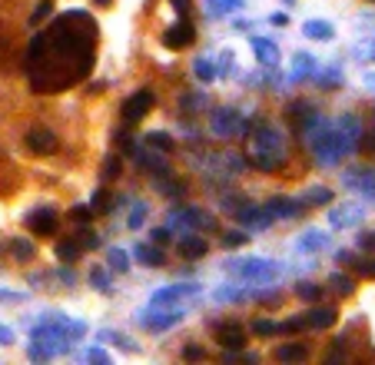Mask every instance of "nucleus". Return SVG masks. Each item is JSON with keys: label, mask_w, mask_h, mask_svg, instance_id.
Listing matches in <instances>:
<instances>
[{"label": "nucleus", "mask_w": 375, "mask_h": 365, "mask_svg": "<svg viewBox=\"0 0 375 365\" xmlns=\"http://www.w3.org/2000/svg\"><path fill=\"white\" fill-rule=\"evenodd\" d=\"M203 93H183V110H200L203 107Z\"/></svg>", "instance_id": "nucleus-50"}, {"label": "nucleus", "mask_w": 375, "mask_h": 365, "mask_svg": "<svg viewBox=\"0 0 375 365\" xmlns=\"http://www.w3.org/2000/svg\"><path fill=\"white\" fill-rule=\"evenodd\" d=\"M249 43H253V54H256V60H259L263 67H269V70L279 67V47L269 37H253Z\"/></svg>", "instance_id": "nucleus-18"}, {"label": "nucleus", "mask_w": 375, "mask_h": 365, "mask_svg": "<svg viewBox=\"0 0 375 365\" xmlns=\"http://www.w3.org/2000/svg\"><path fill=\"white\" fill-rule=\"evenodd\" d=\"M169 236H173V230H169V226H156V230H153V243H156V246H160V243L167 246Z\"/></svg>", "instance_id": "nucleus-52"}, {"label": "nucleus", "mask_w": 375, "mask_h": 365, "mask_svg": "<svg viewBox=\"0 0 375 365\" xmlns=\"http://www.w3.org/2000/svg\"><path fill=\"white\" fill-rule=\"evenodd\" d=\"M203 7H206V17H223V14L243 10L246 0H203Z\"/></svg>", "instance_id": "nucleus-27"}, {"label": "nucleus", "mask_w": 375, "mask_h": 365, "mask_svg": "<svg viewBox=\"0 0 375 365\" xmlns=\"http://www.w3.org/2000/svg\"><path fill=\"white\" fill-rule=\"evenodd\" d=\"M233 216L243 223V230H266V226H272V219H276L266 206H253L249 199H243V203L233 210Z\"/></svg>", "instance_id": "nucleus-10"}, {"label": "nucleus", "mask_w": 375, "mask_h": 365, "mask_svg": "<svg viewBox=\"0 0 375 365\" xmlns=\"http://www.w3.org/2000/svg\"><path fill=\"white\" fill-rule=\"evenodd\" d=\"M362 216H365V210H362V206H356V203H345V206H332V210H329V226H332V230L358 226V223H362Z\"/></svg>", "instance_id": "nucleus-15"}, {"label": "nucleus", "mask_w": 375, "mask_h": 365, "mask_svg": "<svg viewBox=\"0 0 375 365\" xmlns=\"http://www.w3.org/2000/svg\"><path fill=\"white\" fill-rule=\"evenodd\" d=\"M299 329H306V319H296V316H292V319H286V322H279V332H286V335H292V332H299Z\"/></svg>", "instance_id": "nucleus-47"}, {"label": "nucleus", "mask_w": 375, "mask_h": 365, "mask_svg": "<svg viewBox=\"0 0 375 365\" xmlns=\"http://www.w3.org/2000/svg\"><path fill=\"white\" fill-rule=\"evenodd\" d=\"M180 252H183L186 259H200V256H206V252H209V243L196 230H193V232H186V236L180 239Z\"/></svg>", "instance_id": "nucleus-22"}, {"label": "nucleus", "mask_w": 375, "mask_h": 365, "mask_svg": "<svg viewBox=\"0 0 375 365\" xmlns=\"http://www.w3.org/2000/svg\"><path fill=\"white\" fill-rule=\"evenodd\" d=\"M94 3H100V7H103V3H113V0H94Z\"/></svg>", "instance_id": "nucleus-62"}, {"label": "nucleus", "mask_w": 375, "mask_h": 365, "mask_svg": "<svg viewBox=\"0 0 375 365\" xmlns=\"http://www.w3.org/2000/svg\"><path fill=\"white\" fill-rule=\"evenodd\" d=\"M365 150H369V153L375 156V133H369V136H365Z\"/></svg>", "instance_id": "nucleus-60"}, {"label": "nucleus", "mask_w": 375, "mask_h": 365, "mask_svg": "<svg viewBox=\"0 0 375 365\" xmlns=\"http://www.w3.org/2000/svg\"><path fill=\"white\" fill-rule=\"evenodd\" d=\"M312 74H316V60L309 54H296V60H292V80H309Z\"/></svg>", "instance_id": "nucleus-30"}, {"label": "nucleus", "mask_w": 375, "mask_h": 365, "mask_svg": "<svg viewBox=\"0 0 375 365\" xmlns=\"http://www.w3.org/2000/svg\"><path fill=\"white\" fill-rule=\"evenodd\" d=\"M272 23H276V27H286V23H289V17H286V14H272Z\"/></svg>", "instance_id": "nucleus-59"}, {"label": "nucleus", "mask_w": 375, "mask_h": 365, "mask_svg": "<svg viewBox=\"0 0 375 365\" xmlns=\"http://www.w3.org/2000/svg\"><path fill=\"white\" fill-rule=\"evenodd\" d=\"M329 286L336 289L339 296H352V292H356V279L345 276V272H332V276H329Z\"/></svg>", "instance_id": "nucleus-32"}, {"label": "nucleus", "mask_w": 375, "mask_h": 365, "mask_svg": "<svg viewBox=\"0 0 375 365\" xmlns=\"http://www.w3.org/2000/svg\"><path fill=\"white\" fill-rule=\"evenodd\" d=\"M246 292L243 286H236V283H229V286H223V289H216V302H243Z\"/></svg>", "instance_id": "nucleus-33"}, {"label": "nucleus", "mask_w": 375, "mask_h": 365, "mask_svg": "<svg viewBox=\"0 0 375 365\" xmlns=\"http://www.w3.org/2000/svg\"><path fill=\"white\" fill-rule=\"evenodd\" d=\"M20 296L17 292H3V289H0V302H17Z\"/></svg>", "instance_id": "nucleus-58"}, {"label": "nucleus", "mask_w": 375, "mask_h": 365, "mask_svg": "<svg viewBox=\"0 0 375 365\" xmlns=\"http://www.w3.org/2000/svg\"><path fill=\"white\" fill-rule=\"evenodd\" d=\"M63 352H70V335H67V329L54 322V319H47L43 326H37L30 332V346H27V355L30 359H54V355H63Z\"/></svg>", "instance_id": "nucleus-3"}, {"label": "nucleus", "mask_w": 375, "mask_h": 365, "mask_svg": "<svg viewBox=\"0 0 375 365\" xmlns=\"http://www.w3.org/2000/svg\"><path fill=\"white\" fill-rule=\"evenodd\" d=\"M133 256H136L143 266H150V269H156V266H163V263H167V256H163V250H160L156 243H136Z\"/></svg>", "instance_id": "nucleus-23"}, {"label": "nucleus", "mask_w": 375, "mask_h": 365, "mask_svg": "<svg viewBox=\"0 0 375 365\" xmlns=\"http://www.w3.org/2000/svg\"><path fill=\"white\" fill-rule=\"evenodd\" d=\"M147 146H153V150H160V153H169L173 150V136L169 133H147Z\"/></svg>", "instance_id": "nucleus-37"}, {"label": "nucleus", "mask_w": 375, "mask_h": 365, "mask_svg": "<svg viewBox=\"0 0 375 365\" xmlns=\"http://www.w3.org/2000/svg\"><path fill=\"white\" fill-rule=\"evenodd\" d=\"M120 173V159L116 156H110L107 163H103V179H110V176H116Z\"/></svg>", "instance_id": "nucleus-54"}, {"label": "nucleus", "mask_w": 375, "mask_h": 365, "mask_svg": "<svg viewBox=\"0 0 375 365\" xmlns=\"http://www.w3.org/2000/svg\"><path fill=\"white\" fill-rule=\"evenodd\" d=\"M296 296H299L302 302H319L322 286H316V283H299V286H296Z\"/></svg>", "instance_id": "nucleus-38"}, {"label": "nucleus", "mask_w": 375, "mask_h": 365, "mask_svg": "<svg viewBox=\"0 0 375 365\" xmlns=\"http://www.w3.org/2000/svg\"><path fill=\"white\" fill-rule=\"evenodd\" d=\"M356 60H365V63H375V40H369V43H362L356 50Z\"/></svg>", "instance_id": "nucleus-48"}, {"label": "nucleus", "mask_w": 375, "mask_h": 365, "mask_svg": "<svg viewBox=\"0 0 375 365\" xmlns=\"http://www.w3.org/2000/svg\"><path fill=\"white\" fill-rule=\"evenodd\" d=\"M286 116H289V123H292L296 130H306V126H309L319 113H316V107H309L306 100H296V103L286 107Z\"/></svg>", "instance_id": "nucleus-20"}, {"label": "nucleus", "mask_w": 375, "mask_h": 365, "mask_svg": "<svg viewBox=\"0 0 375 365\" xmlns=\"http://www.w3.org/2000/svg\"><path fill=\"white\" fill-rule=\"evenodd\" d=\"M200 296V286L196 283H173V286H163L156 289L150 296V306H186L189 299Z\"/></svg>", "instance_id": "nucleus-8"}, {"label": "nucleus", "mask_w": 375, "mask_h": 365, "mask_svg": "<svg viewBox=\"0 0 375 365\" xmlns=\"http://www.w3.org/2000/svg\"><path fill=\"white\" fill-rule=\"evenodd\" d=\"M169 3H173L176 17H189V0H169Z\"/></svg>", "instance_id": "nucleus-55"}, {"label": "nucleus", "mask_w": 375, "mask_h": 365, "mask_svg": "<svg viewBox=\"0 0 375 365\" xmlns=\"http://www.w3.org/2000/svg\"><path fill=\"white\" fill-rule=\"evenodd\" d=\"M216 342L226 349H243L246 346L243 322H219V326H216Z\"/></svg>", "instance_id": "nucleus-16"}, {"label": "nucleus", "mask_w": 375, "mask_h": 365, "mask_svg": "<svg viewBox=\"0 0 375 365\" xmlns=\"http://www.w3.org/2000/svg\"><path fill=\"white\" fill-rule=\"evenodd\" d=\"M107 269L110 272H130V256L113 246V250L107 252Z\"/></svg>", "instance_id": "nucleus-31"}, {"label": "nucleus", "mask_w": 375, "mask_h": 365, "mask_svg": "<svg viewBox=\"0 0 375 365\" xmlns=\"http://www.w3.org/2000/svg\"><path fill=\"white\" fill-rule=\"evenodd\" d=\"M180 355H183V362H203V359H206V349L203 346H183Z\"/></svg>", "instance_id": "nucleus-45"}, {"label": "nucleus", "mask_w": 375, "mask_h": 365, "mask_svg": "<svg viewBox=\"0 0 375 365\" xmlns=\"http://www.w3.org/2000/svg\"><path fill=\"white\" fill-rule=\"evenodd\" d=\"M56 276H60L63 283H74V272H70V269H60V272H56Z\"/></svg>", "instance_id": "nucleus-61"}, {"label": "nucleus", "mask_w": 375, "mask_h": 365, "mask_svg": "<svg viewBox=\"0 0 375 365\" xmlns=\"http://www.w3.org/2000/svg\"><path fill=\"white\" fill-rule=\"evenodd\" d=\"M302 34L309 40H332L336 37V27L329 20H306L302 23Z\"/></svg>", "instance_id": "nucleus-26"}, {"label": "nucleus", "mask_w": 375, "mask_h": 365, "mask_svg": "<svg viewBox=\"0 0 375 365\" xmlns=\"http://www.w3.org/2000/svg\"><path fill=\"white\" fill-rule=\"evenodd\" d=\"M96 20L87 10H67L54 27L27 43L23 67L34 93H63L76 87L96 63Z\"/></svg>", "instance_id": "nucleus-1"}, {"label": "nucleus", "mask_w": 375, "mask_h": 365, "mask_svg": "<svg viewBox=\"0 0 375 365\" xmlns=\"http://www.w3.org/2000/svg\"><path fill=\"white\" fill-rule=\"evenodd\" d=\"M90 206H94V212H107V210H113V206H110V192H107V190H96V192H94V199H90Z\"/></svg>", "instance_id": "nucleus-43"}, {"label": "nucleus", "mask_w": 375, "mask_h": 365, "mask_svg": "<svg viewBox=\"0 0 375 365\" xmlns=\"http://www.w3.org/2000/svg\"><path fill=\"white\" fill-rule=\"evenodd\" d=\"M226 272L243 279V283H253V286H269L276 276H279V263L276 259H263V256H249V259H229L226 263Z\"/></svg>", "instance_id": "nucleus-4"}, {"label": "nucleus", "mask_w": 375, "mask_h": 365, "mask_svg": "<svg viewBox=\"0 0 375 365\" xmlns=\"http://www.w3.org/2000/svg\"><path fill=\"white\" fill-rule=\"evenodd\" d=\"M358 246H362V250H375V236L372 232H362V236H358Z\"/></svg>", "instance_id": "nucleus-57"}, {"label": "nucleus", "mask_w": 375, "mask_h": 365, "mask_svg": "<svg viewBox=\"0 0 375 365\" xmlns=\"http://www.w3.org/2000/svg\"><path fill=\"white\" fill-rule=\"evenodd\" d=\"M282 3H286V7H292V3H296V0H282Z\"/></svg>", "instance_id": "nucleus-63"}, {"label": "nucleus", "mask_w": 375, "mask_h": 365, "mask_svg": "<svg viewBox=\"0 0 375 365\" xmlns=\"http://www.w3.org/2000/svg\"><path fill=\"white\" fill-rule=\"evenodd\" d=\"M167 226H169V230L183 226L186 232H193V230H213V226H216V219H213V216H206L203 210H196V206H176V210H169Z\"/></svg>", "instance_id": "nucleus-7"}, {"label": "nucleus", "mask_w": 375, "mask_h": 365, "mask_svg": "<svg viewBox=\"0 0 375 365\" xmlns=\"http://www.w3.org/2000/svg\"><path fill=\"white\" fill-rule=\"evenodd\" d=\"M7 250H10V256H14L17 263H30V259L37 256V250H34V243H30V239H10V243H7Z\"/></svg>", "instance_id": "nucleus-29"}, {"label": "nucleus", "mask_w": 375, "mask_h": 365, "mask_svg": "<svg viewBox=\"0 0 375 365\" xmlns=\"http://www.w3.org/2000/svg\"><path fill=\"white\" fill-rule=\"evenodd\" d=\"M229 70H233V54L226 50V54H219V63H216V74H219V77H229Z\"/></svg>", "instance_id": "nucleus-49"}, {"label": "nucleus", "mask_w": 375, "mask_h": 365, "mask_svg": "<svg viewBox=\"0 0 375 365\" xmlns=\"http://www.w3.org/2000/svg\"><path fill=\"white\" fill-rule=\"evenodd\" d=\"M249 163L263 173H279L289 163V143H286V133L279 126H272V123L256 126L253 143H249Z\"/></svg>", "instance_id": "nucleus-2"}, {"label": "nucleus", "mask_w": 375, "mask_h": 365, "mask_svg": "<svg viewBox=\"0 0 375 365\" xmlns=\"http://www.w3.org/2000/svg\"><path fill=\"white\" fill-rule=\"evenodd\" d=\"M183 306H147L143 312H140V322L150 329V332H167V329L180 326L183 322Z\"/></svg>", "instance_id": "nucleus-6"}, {"label": "nucleus", "mask_w": 375, "mask_h": 365, "mask_svg": "<svg viewBox=\"0 0 375 365\" xmlns=\"http://www.w3.org/2000/svg\"><path fill=\"white\" fill-rule=\"evenodd\" d=\"M83 359H90V362H100V365H110V355H107V352H100V349H90V352H83Z\"/></svg>", "instance_id": "nucleus-53"}, {"label": "nucleus", "mask_w": 375, "mask_h": 365, "mask_svg": "<svg viewBox=\"0 0 375 365\" xmlns=\"http://www.w3.org/2000/svg\"><path fill=\"white\" fill-rule=\"evenodd\" d=\"M193 74H196V80H203V83H209V80H216L219 74H216V63L206 57H200L196 63H193Z\"/></svg>", "instance_id": "nucleus-36"}, {"label": "nucleus", "mask_w": 375, "mask_h": 365, "mask_svg": "<svg viewBox=\"0 0 375 365\" xmlns=\"http://www.w3.org/2000/svg\"><path fill=\"white\" fill-rule=\"evenodd\" d=\"M302 319H306V329H332L339 319V312L332 306H312Z\"/></svg>", "instance_id": "nucleus-19"}, {"label": "nucleus", "mask_w": 375, "mask_h": 365, "mask_svg": "<svg viewBox=\"0 0 375 365\" xmlns=\"http://www.w3.org/2000/svg\"><path fill=\"white\" fill-rule=\"evenodd\" d=\"M316 74H319V70H316ZM316 83H319V87H325V90L339 87V83H342V74H339V67H325L319 77H316Z\"/></svg>", "instance_id": "nucleus-39"}, {"label": "nucleus", "mask_w": 375, "mask_h": 365, "mask_svg": "<svg viewBox=\"0 0 375 365\" xmlns=\"http://www.w3.org/2000/svg\"><path fill=\"white\" fill-rule=\"evenodd\" d=\"M336 126V133H339V140H342V146L352 153L358 146V140H362V120H358V113H342L332 123Z\"/></svg>", "instance_id": "nucleus-13"}, {"label": "nucleus", "mask_w": 375, "mask_h": 365, "mask_svg": "<svg viewBox=\"0 0 375 365\" xmlns=\"http://www.w3.org/2000/svg\"><path fill=\"white\" fill-rule=\"evenodd\" d=\"M246 243H249V232H243V230H229L223 236L226 250H239V246H246Z\"/></svg>", "instance_id": "nucleus-41"}, {"label": "nucleus", "mask_w": 375, "mask_h": 365, "mask_svg": "<svg viewBox=\"0 0 375 365\" xmlns=\"http://www.w3.org/2000/svg\"><path fill=\"white\" fill-rule=\"evenodd\" d=\"M83 250H96L100 246V239H96V232L94 230H80V239H76Z\"/></svg>", "instance_id": "nucleus-46"}, {"label": "nucleus", "mask_w": 375, "mask_h": 365, "mask_svg": "<svg viewBox=\"0 0 375 365\" xmlns=\"http://www.w3.org/2000/svg\"><path fill=\"white\" fill-rule=\"evenodd\" d=\"M54 256L56 259H63V263H74L76 256H80V243H74V239H60L54 246Z\"/></svg>", "instance_id": "nucleus-34"}, {"label": "nucleus", "mask_w": 375, "mask_h": 365, "mask_svg": "<svg viewBox=\"0 0 375 365\" xmlns=\"http://www.w3.org/2000/svg\"><path fill=\"white\" fill-rule=\"evenodd\" d=\"M90 283H94V289H100V292H113V276L107 266H96V269H90Z\"/></svg>", "instance_id": "nucleus-35"}, {"label": "nucleus", "mask_w": 375, "mask_h": 365, "mask_svg": "<svg viewBox=\"0 0 375 365\" xmlns=\"http://www.w3.org/2000/svg\"><path fill=\"white\" fill-rule=\"evenodd\" d=\"M249 126H246V116L236 110V107H216L209 113V133L219 136V140H233V136H243Z\"/></svg>", "instance_id": "nucleus-5"}, {"label": "nucleus", "mask_w": 375, "mask_h": 365, "mask_svg": "<svg viewBox=\"0 0 375 365\" xmlns=\"http://www.w3.org/2000/svg\"><path fill=\"white\" fill-rule=\"evenodd\" d=\"M309 359V346L306 342H286V346L276 349V362H306Z\"/></svg>", "instance_id": "nucleus-25"}, {"label": "nucleus", "mask_w": 375, "mask_h": 365, "mask_svg": "<svg viewBox=\"0 0 375 365\" xmlns=\"http://www.w3.org/2000/svg\"><path fill=\"white\" fill-rule=\"evenodd\" d=\"M266 210L272 212L276 219H292V216H302L306 206H302L296 196H272V199L266 203Z\"/></svg>", "instance_id": "nucleus-17"}, {"label": "nucleus", "mask_w": 375, "mask_h": 365, "mask_svg": "<svg viewBox=\"0 0 375 365\" xmlns=\"http://www.w3.org/2000/svg\"><path fill=\"white\" fill-rule=\"evenodd\" d=\"M10 342H14V329L0 326V346H10Z\"/></svg>", "instance_id": "nucleus-56"}, {"label": "nucleus", "mask_w": 375, "mask_h": 365, "mask_svg": "<svg viewBox=\"0 0 375 365\" xmlns=\"http://www.w3.org/2000/svg\"><path fill=\"white\" fill-rule=\"evenodd\" d=\"M325 246H329V236L322 230H306L296 239V252H322Z\"/></svg>", "instance_id": "nucleus-21"}, {"label": "nucleus", "mask_w": 375, "mask_h": 365, "mask_svg": "<svg viewBox=\"0 0 375 365\" xmlns=\"http://www.w3.org/2000/svg\"><path fill=\"white\" fill-rule=\"evenodd\" d=\"M150 110H153V90H140V93H130L123 100L120 120H123V126H136Z\"/></svg>", "instance_id": "nucleus-9"}, {"label": "nucleus", "mask_w": 375, "mask_h": 365, "mask_svg": "<svg viewBox=\"0 0 375 365\" xmlns=\"http://www.w3.org/2000/svg\"><path fill=\"white\" fill-rule=\"evenodd\" d=\"M153 186L163 192V196H169V199H180V196L186 192V186H183V183H180V179H176L173 173H169V170H167V173H156Z\"/></svg>", "instance_id": "nucleus-24"}, {"label": "nucleus", "mask_w": 375, "mask_h": 365, "mask_svg": "<svg viewBox=\"0 0 375 365\" xmlns=\"http://www.w3.org/2000/svg\"><path fill=\"white\" fill-rule=\"evenodd\" d=\"M56 210L50 206V203H43V206H34V210L23 216V223L30 226V232H37V236H54L56 230Z\"/></svg>", "instance_id": "nucleus-11"}, {"label": "nucleus", "mask_w": 375, "mask_h": 365, "mask_svg": "<svg viewBox=\"0 0 375 365\" xmlns=\"http://www.w3.org/2000/svg\"><path fill=\"white\" fill-rule=\"evenodd\" d=\"M147 212H150L147 203H136V206L130 210V216H127V226H130V230H140V226L147 223Z\"/></svg>", "instance_id": "nucleus-40"}, {"label": "nucleus", "mask_w": 375, "mask_h": 365, "mask_svg": "<svg viewBox=\"0 0 375 365\" xmlns=\"http://www.w3.org/2000/svg\"><path fill=\"white\" fill-rule=\"evenodd\" d=\"M50 14H54V3H50V0H40L37 10L30 14V23H43V20L50 17Z\"/></svg>", "instance_id": "nucleus-44"}, {"label": "nucleus", "mask_w": 375, "mask_h": 365, "mask_svg": "<svg viewBox=\"0 0 375 365\" xmlns=\"http://www.w3.org/2000/svg\"><path fill=\"white\" fill-rule=\"evenodd\" d=\"M193 40H196V27L189 23V17H180L169 30H163V47H169V50H183Z\"/></svg>", "instance_id": "nucleus-14"}, {"label": "nucleus", "mask_w": 375, "mask_h": 365, "mask_svg": "<svg viewBox=\"0 0 375 365\" xmlns=\"http://www.w3.org/2000/svg\"><path fill=\"white\" fill-rule=\"evenodd\" d=\"M23 146L34 156H50V153H56V136H54V130H47V126H30V130L23 133Z\"/></svg>", "instance_id": "nucleus-12"}, {"label": "nucleus", "mask_w": 375, "mask_h": 365, "mask_svg": "<svg viewBox=\"0 0 375 365\" xmlns=\"http://www.w3.org/2000/svg\"><path fill=\"white\" fill-rule=\"evenodd\" d=\"M70 216H74L76 223H87V219H90V216H94V210H90V206H83V203H80V206H74V210H70Z\"/></svg>", "instance_id": "nucleus-51"}, {"label": "nucleus", "mask_w": 375, "mask_h": 365, "mask_svg": "<svg viewBox=\"0 0 375 365\" xmlns=\"http://www.w3.org/2000/svg\"><path fill=\"white\" fill-rule=\"evenodd\" d=\"M302 206H329L332 203V190L329 186H312V190H306L299 196Z\"/></svg>", "instance_id": "nucleus-28"}, {"label": "nucleus", "mask_w": 375, "mask_h": 365, "mask_svg": "<svg viewBox=\"0 0 375 365\" xmlns=\"http://www.w3.org/2000/svg\"><path fill=\"white\" fill-rule=\"evenodd\" d=\"M253 332H256L259 339H266V335H276V332H279V326H276L272 319H256V322H253Z\"/></svg>", "instance_id": "nucleus-42"}]
</instances>
